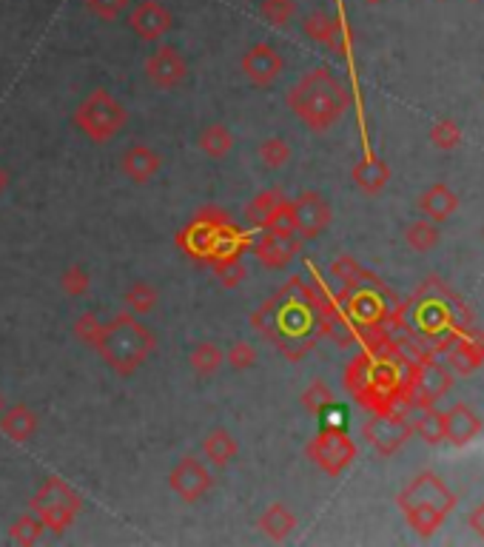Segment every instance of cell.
<instances>
[{
	"label": "cell",
	"mask_w": 484,
	"mask_h": 547,
	"mask_svg": "<svg viewBox=\"0 0 484 547\" xmlns=\"http://www.w3.org/2000/svg\"><path fill=\"white\" fill-rule=\"evenodd\" d=\"M203 454H206V459L211 462V465L223 468V465H228L231 459H237L240 445H237V439H233L225 428H214V430H208L206 439H203Z\"/></svg>",
	"instance_id": "11"
},
{
	"label": "cell",
	"mask_w": 484,
	"mask_h": 547,
	"mask_svg": "<svg viewBox=\"0 0 484 547\" xmlns=\"http://www.w3.org/2000/svg\"><path fill=\"white\" fill-rule=\"evenodd\" d=\"M225 359H228V365H231L233 371H248L257 362V348L251 342H233L228 348Z\"/></svg>",
	"instance_id": "20"
},
{
	"label": "cell",
	"mask_w": 484,
	"mask_h": 547,
	"mask_svg": "<svg viewBox=\"0 0 484 547\" xmlns=\"http://www.w3.org/2000/svg\"><path fill=\"white\" fill-rule=\"evenodd\" d=\"M296 254V240L291 234V228H268L257 243V260L268 269H282L288 265L291 257Z\"/></svg>",
	"instance_id": "8"
},
{
	"label": "cell",
	"mask_w": 484,
	"mask_h": 547,
	"mask_svg": "<svg viewBox=\"0 0 484 547\" xmlns=\"http://www.w3.org/2000/svg\"><path fill=\"white\" fill-rule=\"evenodd\" d=\"M145 75L157 89H177L189 75V63L174 46H157L145 60Z\"/></svg>",
	"instance_id": "5"
},
{
	"label": "cell",
	"mask_w": 484,
	"mask_h": 547,
	"mask_svg": "<svg viewBox=\"0 0 484 547\" xmlns=\"http://www.w3.org/2000/svg\"><path fill=\"white\" fill-rule=\"evenodd\" d=\"M291 217H294V225L303 231V234L313 237L316 231H320L325 225V217H328V211H325V203L320 200V197H313V194H305L303 200H299L291 211Z\"/></svg>",
	"instance_id": "12"
},
{
	"label": "cell",
	"mask_w": 484,
	"mask_h": 547,
	"mask_svg": "<svg viewBox=\"0 0 484 547\" xmlns=\"http://www.w3.org/2000/svg\"><path fill=\"white\" fill-rule=\"evenodd\" d=\"M199 148H203L208 157L223 160L233 148V131L223 123H211L208 128H203V135H199Z\"/></svg>",
	"instance_id": "14"
},
{
	"label": "cell",
	"mask_w": 484,
	"mask_h": 547,
	"mask_svg": "<svg viewBox=\"0 0 484 547\" xmlns=\"http://www.w3.org/2000/svg\"><path fill=\"white\" fill-rule=\"evenodd\" d=\"M31 507L40 516V522L52 530H66L80 510V496L69 488L63 485L60 479H46L43 488L35 493V499H31Z\"/></svg>",
	"instance_id": "3"
},
{
	"label": "cell",
	"mask_w": 484,
	"mask_h": 547,
	"mask_svg": "<svg viewBox=\"0 0 484 547\" xmlns=\"http://www.w3.org/2000/svg\"><path fill=\"white\" fill-rule=\"evenodd\" d=\"M242 72L254 86H271V83L282 75V57L268 43H254L242 55Z\"/></svg>",
	"instance_id": "7"
},
{
	"label": "cell",
	"mask_w": 484,
	"mask_h": 547,
	"mask_svg": "<svg viewBox=\"0 0 484 547\" xmlns=\"http://www.w3.org/2000/svg\"><path fill=\"white\" fill-rule=\"evenodd\" d=\"M189 362H191L194 374H199V376H214L216 371L223 368L225 354H223V348L216 345V342H199L194 351H191Z\"/></svg>",
	"instance_id": "15"
},
{
	"label": "cell",
	"mask_w": 484,
	"mask_h": 547,
	"mask_svg": "<svg viewBox=\"0 0 484 547\" xmlns=\"http://www.w3.org/2000/svg\"><path fill=\"white\" fill-rule=\"evenodd\" d=\"M152 334L135 322L131 313H117L111 322H103V331H100L97 340V351L103 354V359L111 365L117 374H131L135 368H140V362L152 351Z\"/></svg>",
	"instance_id": "1"
},
{
	"label": "cell",
	"mask_w": 484,
	"mask_h": 547,
	"mask_svg": "<svg viewBox=\"0 0 484 547\" xmlns=\"http://www.w3.org/2000/svg\"><path fill=\"white\" fill-rule=\"evenodd\" d=\"M126 109L103 89L86 94V101L75 111V126L94 143H109L126 126Z\"/></svg>",
	"instance_id": "2"
},
{
	"label": "cell",
	"mask_w": 484,
	"mask_h": 547,
	"mask_svg": "<svg viewBox=\"0 0 484 547\" xmlns=\"http://www.w3.org/2000/svg\"><path fill=\"white\" fill-rule=\"evenodd\" d=\"M43 530H46V525L40 522L38 513H23V516L14 519V525L9 527V536L18 544H35L43 536Z\"/></svg>",
	"instance_id": "17"
},
{
	"label": "cell",
	"mask_w": 484,
	"mask_h": 547,
	"mask_svg": "<svg viewBox=\"0 0 484 547\" xmlns=\"http://www.w3.org/2000/svg\"><path fill=\"white\" fill-rule=\"evenodd\" d=\"M211 482H214V479H211L208 468H206L199 459H194V456L180 459L177 468H174L172 476H169L172 490L180 496L182 502H199V499H203V496L208 493Z\"/></svg>",
	"instance_id": "4"
},
{
	"label": "cell",
	"mask_w": 484,
	"mask_h": 547,
	"mask_svg": "<svg viewBox=\"0 0 484 547\" xmlns=\"http://www.w3.org/2000/svg\"><path fill=\"white\" fill-rule=\"evenodd\" d=\"M9 189V172L4 169V165H0V194H4Z\"/></svg>",
	"instance_id": "26"
},
{
	"label": "cell",
	"mask_w": 484,
	"mask_h": 547,
	"mask_svg": "<svg viewBox=\"0 0 484 547\" xmlns=\"http://www.w3.org/2000/svg\"><path fill=\"white\" fill-rule=\"evenodd\" d=\"M126 305L135 313H148L157 305V291L148 283H135L126 291Z\"/></svg>",
	"instance_id": "19"
},
{
	"label": "cell",
	"mask_w": 484,
	"mask_h": 547,
	"mask_svg": "<svg viewBox=\"0 0 484 547\" xmlns=\"http://www.w3.org/2000/svg\"><path fill=\"white\" fill-rule=\"evenodd\" d=\"M123 174L131 180V182H148V180H154L157 172H160V154L154 152V148H148V146H131L128 152L123 154Z\"/></svg>",
	"instance_id": "9"
},
{
	"label": "cell",
	"mask_w": 484,
	"mask_h": 547,
	"mask_svg": "<svg viewBox=\"0 0 484 547\" xmlns=\"http://www.w3.org/2000/svg\"><path fill=\"white\" fill-rule=\"evenodd\" d=\"M100 331H103V322H100L94 313H83V317L75 322V334L86 342V345H97Z\"/></svg>",
	"instance_id": "25"
},
{
	"label": "cell",
	"mask_w": 484,
	"mask_h": 547,
	"mask_svg": "<svg viewBox=\"0 0 484 547\" xmlns=\"http://www.w3.org/2000/svg\"><path fill=\"white\" fill-rule=\"evenodd\" d=\"M6 410V405H4V396H0V413H4Z\"/></svg>",
	"instance_id": "27"
},
{
	"label": "cell",
	"mask_w": 484,
	"mask_h": 547,
	"mask_svg": "<svg viewBox=\"0 0 484 547\" xmlns=\"http://www.w3.org/2000/svg\"><path fill=\"white\" fill-rule=\"evenodd\" d=\"M214 269H216V274H220V283H223L225 288L240 286V283H242V277H245V265L240 262V257L216 260V262H214Z\"/></svg>",
	"instance_id": "21"
},
{
	"label": "cell",
	"mask_w": 484,
	"mask_h": 547,
	"mask_svg": "<svg viewBox=\"0 0 484 547\" xmlns=\"http://www.w3.org/2000/svg\"><path fill=\"white\" fill-rule=\"evenodd\" d=\"M262 18L274 26H286L294 14V0H262Z\"/></svg>",
	"instance_id": "22"
},
{
	"label": "cell",
	"mask_w": 484,
	"mask_h": 547,
	"mask_svg": "<svg viewBox=\"0 0 484 547\" xmlns=\"http://www.w3.org/2000/svg\"><path fill=\"white\" fill-rule=\"evenodd\" d=\"M60 286H63V291L69 294V296H83V294L89 291L92 279H89V274H86V271L80 269V265H72V269L63 274Z\"/></svg>",
	"instance_id": "23"
},
{
	"label": "cell",
	"mask_w": 484,
	"mask_h": 547,
	"mask_svg": "<svg viewBox=\"0 0 484 547\" xmlns=\"http://www.w3.org/2000/svg\"><path fill=\"white\" fill-rule=\"evenodd\" d=\"M279 208H282V197L271 189V191H262V194H257L251 203H248V208H245V217H248V223L251 225H260V228H265V225H271V220L277 217L279 214Z\"/></svg>",
	"instance_id": "13"
},
{
	"label": "cell",
	"mask_w": 484,
	"mask_h": 547,
	"mask_svg": "<svg viewBox=\"0 0 484 547\" xmlns=\"http://www.w3.org/2000/svg\"><path fill=\"white\" fill-rule=\"evenodd\" d=\"M0 430H4L12 442H26L38 434V413L26 405H14L0 413Z\"/></svg>",
	"instance_id": "10"
},
{
	"label": "cell",
	"mask_w": 484,
	"mask_h": 547,
	"mask_svg": "<svg viewBox=\"0 0 484 547\" xmlns=\"http://www.w3.org/2000/svg\"><path fill=\"white\" fill-rule=\"evenodd\" d=\"M257 154H260L265 169H282V165L291 160V146L282 137H268V140L260 143Z\"/></svg>",
	"instance_id": "18"
},
{
	"label": "cell",
	"mask_w": 484,
	"mask_h": 547,
	"mask_svg": "<svg viewBox=\"0 0 484 547\" xmlns=\"http://www.w3.org/2000/svg\"><path fill=\"white\" fill-rule=\"evenodd\" d=\"M86 6L100 21H117V14L128 6V0H86Z\"/></svg>",
	"instance_id": "24"
},
{
	"label": "cell",
	"mask_w": 484,
	"mask_h": 547,
	"mask_svg": "<svg viewBox=\"0 0 484 547\" xmlns=\"http://www.w3.org/2000/svg\"><path fill=\"white\" fill-rule=\"evenodd\" d=\"M128 26L140 40H160L172 29V12L157 0H140L128 14Z\"/></svg>",
	"instance_id": "6"
},
{
	"label": "cell",
	"mask_w": 484,
	"mask_h": 547,
	"mask_svg": "<svg viewBox=\"0 0 484 547\" xmlns=\"http://www.w3.org/2000/svg\"><path fill=\"white\" fill-rule=\"evenodd\" d=\"M260 530L268 539H286L294 530V513L286 505H271L260 516Z\"/></svg>",
	"instance_id": "16"
}]
</instances>
